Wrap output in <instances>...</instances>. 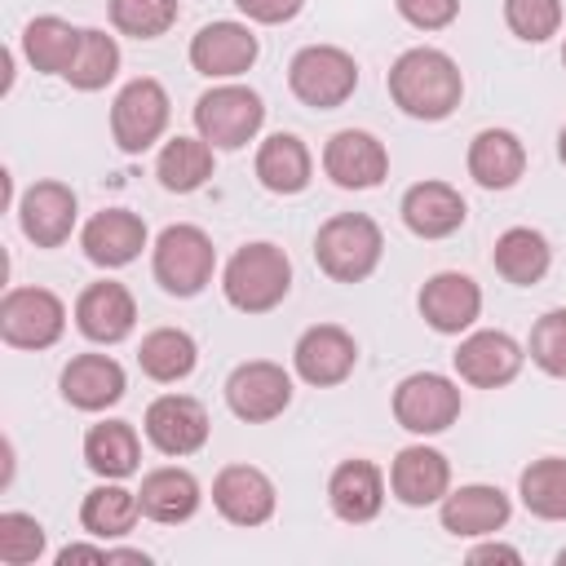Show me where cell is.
Masks as SVG:
<instances>
[{
    "label": "cell",
    "mask_w": 566,
    "mask_h": 566,
    "mask_svg": "<svg viewBox=\"0 0 566 566\" xmlns=\"http://www.w3.org/2000/svg\"><path fill=\"white\" fill-rule=\"evenodd\" d=\"M389 97L411 119H447L464 97V80L442 49L420 44L389 66Z\"/></svg>",
    "instance_id": "1"
},
{
    "label": "cell",
    "mask_w": 566,
    "mask_h": 566,
    "mask_svg": "<svg viewBox=\"0 0 566 566\" xmlns=\"http://www.w3.org/2000/svg\"><path fill=\"white\" fill-rule=\"evenodd\" d=\"M385 252V234L363 212H336L314 234V261L336 283H363Z\"/></svg>",
    "instance_id": "2"
},
{
    "label": "cell",
    "mask_w": 566,
    "mask_h": 566,
    "mask_svg": "<svg viewBox=\"0 0 566 566\" xmlns=\"http://www.w3.org/2000/svg\"><path fill=\"white\" fill-rule=\"evenodd\" d=\"M221 287H226V301L234 310L265 314V310H274L287 296V287H292V261L274 243H243L230 256V265L221 274Z\"/></svg>",
    "instance_id": "3"
},
{
    "label": "cell",
    "mask_w": 566,
    "mask_h": 566,
    "mask_svg": "<svg viewBox=\"0 0 566 566\" xmlns=\"http://www.w3.org/2000/svg\"><path fill=\"white\" fill-rule=\"evenodd\" d=\"M287 84H292L296 102H305L314 111H336L358 88V62L336 44H310L292 57Z\"/></svg>",
    "instance_id": "4"
},
{
    "label": "cell",
    "mask_w": 566,
    "mask_h": 566,
    "mask_svg": "<svg viewBox=\"0 0 566 566\" xmlns=\"http://www.w3.org/2000/svg\"><path fill=\"white\" fill-rule=\"evenodd\" d=\"M217 270V248L199 226H168L155 239V279L168 296H199Z\"/></svg>",
    "instance_id": "5"
},
{
    "label": "cell",
    "mask_w": 566,
    "mask_h": 566,
    "mask_svg": "<svg viewBox=\"0 0 566 566\" xmlns=\"http://www.w3.org/2000/svg\"><path fill=\"white\" fill-rule=\"evenodd\" d=\"M265 124V106L252 88L243 84H221V88H208L199 102H195V128L208 146L217 150H239L256 137V128Z\"/></svg>",
    "instance_id": "6"
},
{
    "label": "cell",
    "mask_w": 566,
    "mask_h": 566,
    "mask_svg": "<svg viewBox=\"0 0 566 566\" xmlns=\"http://www.w3.org/2000/svg\"><path fill=\"white\" fill-rule=\"evenodd\" d=\"M168 128V93L159 80L142 75V80H128L111 106V137L124 155H142L150 150Z\"/></svg>",
    "instance_id": "7"
},
{
    "label": "cell",
    "mask_w": 566,
    "mask_h": 566,
    "mask_svg": "<svg viewBox=\"0 0 566 566\" xmlns=\"http://www.w3.org/2000/svg\"><path fill=\"white\" fill-rule=\"evenodd\" d=\"M66 327V305L49 287H9L0 301V336L13 349H49Z\"/></svg>",
    "instance_id": "8"
},
{
    "label": "cell",
    "mask_w": 566,
    "mask_h": 566,
    "mask_svg": "<svg viewBox=\"0 0 566 566\" xmlns=\"http://www.w3.org/2000/svg\"><path fill=\"white\" fill-rule=\"evenodd\" d=\"M287 402H292V376L279 363L252 358V363H239L226 380V407L248 424H265L283 416Z\"/></svg>",
    "instance_id": "9"
},
{
    "label": "cell",
    "mask_w": 566,
    "mask_h": 566,
    "mask_svg": "<svg viewBox=\"0 0 566 566\" xmlns=\"http://www.w3.org/2000/svg\"><path fill=\"white\" fill-rule=\"evenodd\" d=\"M460 416V389L438 371H416L394 389V420L407 433H442Z\"/></svg>",
    "instance_id": "10"
},
{
    "label": "cell",
    "mask_w": 566,
    "mask_h": 566,
    "mask_svg": "<svg viewBox=\"0 0 566 566\" xmlns=\"http://www.w3.org/2000/svg\"><path fill=\"white\" fill-rule=\"evenodd\" d=\"M323 172L340 186V190H371L385 181L389 172V155L385 146L363 133V128H340L327 137L323 146Z\"/></svg>",
    "instance_id": "11"
},
{
    "label": "cell",
    "mask_w": 566,
    "mask_h": 566,
    "mask_svg": "<svg viewBox=\"0 0 566 566\" xmlns=\"http://www.w3.org/2000/svg\"><path fill=\"white\" fill-rule=\"evenodd\" d=\"M261 44L243 22H208L190 40V66L208 80H234L256 62Z\"/></svg>",
    "instance_id": "12"
},
{
    "label": "cell",
    "mask_w": 566,
    "mask_h": 566,
    "mask_svg": "<svg viewBox=\"0 0 566 566\" xmlns=\"http://www.w3.org/2000/svg\"><path fill=\"white\" fill-rule=\"evenodd\" d=\"M292 363H296V376H301V380L327 389V385H340V380L354 371L358 345H354V336H349L345 327L318 323V327L301 332V340H296V349H292Z\"/></svg>",
    "instance_id": "13"
},
{
    "label": "cell",
    "mask_w": 566,
    "mask_h": 566,
    "mask_svg": "<svg viewBox=\"0 0 566 566\" xmlns=\"http://www.w3.org/2000/svg\"><path fill=\"white\" fill-rule=\"evenodd\" d=\"M146 438L164 455H190L208 442V411L190 394H164L146 407Z\"/></svg>",
    "instance_id": "14"
},
{
    "label": "cell",
    "mask_w": 566,
    "mask_h": 566,
    "mask_svg": "<svg viewBox=\"0 0 566 566\" xmlns=\"http://www.w3.org/2000/svg\"><path fill=\"white\" fill-rule=\"evenodd\" d=\"M420 314H424V323L433 332L460 336L482 314V287L460 270H442L420 287Z\"/></svg>",
    "instance_id": "15"
},
{
    "label": "cell",
    "mask_w": 566,
    "mask_h": 566,
    "mask_svg": "<svg viewBox=\"0 0 566 566\" xmlns=\"http://www.w3.org/2000/svg\"><path fill=\"white\" fill-rule=\"evenodd\" d=\"M274 482L256 464H226L212 482V504L234 526H261L274 513Z\"/></svg>",
    "instance_id": "16"
},
{
    "label": "cell",
    "mask_w": 566,
    "mask_h": 566,
    "mask_svg": "<svg viewBox=\"0 0 566 566\" xmlns=\"http://www.w3.org/2000/svg\"><path fill=\"white\" fill-rule=\"evenodd\" d=\"M460 380L478 385V389H500L522 371V345L509 332H473L460 340V349L451 354Z\"/></svg>",
    "instance_id": "17"
},
{
    "label": "cell",
    "mask_w": 566,
    "mask_h": 566,
    "mask_svg": "<svg viewBox=\"0 0 566 566\" xmlns=\"http://www.w3.org/2000/svg\"><path fill=\"white\" fill-rule=\"evenodd\" d=\"M18 221L35 248H62L75 230V190L62 181H35L18 203Z\"/></svg>",
    "instance_id": "18"
},
{
    "label": "cell",
    "mask_w": 566,
    "mask_h": 566,
    "mask_svg": "<svg viewBox=\"0 0 566 566\" xmlns=\"http://www.w3.org/2000/svg\"><path fill=\"white\" fill-rule=\"evenodd\" d=\"M137 323V301L124 283H88L75 301V327L97 345H119Z\"/></svg>",
    "instance_id": "19"
},
{
    "label": "cell",
    "mask_w": 566,
    "mask_h": 566,
    "mask_svg": "<svg viewBox=\"0 0 566 566\" xmlns=\"http://www.w3.org/2000/svg\"><path fill=\"white\" fill-rule=\"evenodd\" d=\"M80 248H84V256H88L93 265H102V270L128 265V261H137V252L146 248V221H142L137 212H128V208H102V212L84 226Z\"/></svg>",
    "instance_id": "20"
},
{
    "label": "cell",
    "mask_w": 566,
    "mask_h": 566,
    "mask_svg": "<svg viewBox=\"0 0 566 566\" xmlns=\"http://www.w3.org/2000/svg\"><path fill=\"white\" fill-rule=\"evenodd\" d=\"M451 486V464L442 451L433 447H402L389 464V491L407 504V509H424L438 504Z\"/></svg>",
    "instance_id": "21"
},
{
    "label": "cell",
    "mask_w": 566,
    "mask_h": 566,
    "mask_svg": "<svg viewBox=\"0 0 566 566\" xmlns=\"http://www.w3.org/2000/svg\"><path fill=\"white\" fill-rule=\"evenodd\" d=\"M464 217H469V208H464L460 190L447 181H416L402 195V226L420 239H447L464 226Z\"/></svg>",
    "instance_id": "22"
},
{
    "label": "cell",
    "mask_w": 566,
    "mask_h": 566,
    "mask_svg": "<svg viewBox=\"0 0 566 566\" xmlns=\"http://www.w3.org/2000/svg\"><path fill=\"white\" fill-rule=\"evenodd\" d=\"M509 513H513L509 495L500 486H486V482H473V486L442 495V531H451L460 539L495 535L509 522Z\"/></svg>",
    "instance_id": "23"
},
{
    "label": "cell",
    "mask_w": 566,
    "mask_h": 566,
    "mask_svg": "<svg viewBox=\"0 0 566 566\" xmlns=\"http://www.w3.org/2000/svg\"><path fill=\"white\" fill-rule=\"evenodd\" d=\"M62 398L80 411H102L124 398V367L106 354H75L62 367Z\"/></svg>",
    "instance_id": "24"
},
{
    "label": "cell",
    "mask_w": 566,
    "mask_h": 566,
    "mask_svg": "<svg viewBox=\"0 0 566 566\" xmlns=\"http://www.w3.org/2000/svg\"><path fill=\"white\" fill-rule=\"evenodd\" d=\"M327 504L340 522H371L385 504V478L371 460H345L336 464L332 482H327Z\"/></svg>",
    "instance_id": "25"
},
{
    "label": "cell",
    "mask_w": 566,
    "mask_h": 566,
    "mask_svg": "<svg viewBox=\"0 0 566 566\" xmlns=\"http://www.w3.org/2000/svg\"><path fill=\"white\" fill-rule=\"evenodd\" d=\"M526 172V146L509 128H482L469 142V177L486 190H509Z\"/></svg>",
    "instance_id": "26"
},
{
    "label": "cell",
    "mask_w": 566,
    "mask_h": 566,
    "mask_svg": "<svg viewBox=\"0 0 566 566\" xmlns=\"http://www.w3.org/2000/svg\"><path fill=\"white\" fill-rule=\"evenodd\" d=\"M142 517L150 522H164V526H177L186 517H195L199 509V482L190 469H177V464H164V469H150L142 478Z\"/></svg>",
    "instance_id": "27"
},
{
    "label": "cell",
    "mask_w": 566,
    "mask_h": 566,
    "mask_svg": "<svg viewBox=\"0 0 566 566\" xmlns=\"http://www.w3.org/2000/svg\"><path fill=\"white\" fill-rule=\"evenodd\" d=\"M80 40H84L80 27H71L57 13H40L22 31V53H27V62L40 75H66L71 62H75V53H80Z\"/></svg>",
    "instance_id": "28"
},
{
    "label": "cell",
    "mask_w": 566,
    "mask_h": 566,
    "mask_svg": "<svg viewBox=\"0 0 566 566\" xmlns=\"http://www.w3.org/2000/svg\"><path fill=\"white\" fill-rule=\"evenodd\" d=\"M310 172H314V159L305 150V142L296 133H274L261 142L256 150V181L274 195H296L310 186Z\"/></svg>",
    "instance_id": "29"
},
{
    "label": "cell",
    "mask_w": 566,
    "mask_h": 566,
    "mask_svg": "<svg viewBox=\"0 0 566 566\" xmlns=\"http://www.w3.org/2000/svg\"><path fill=\"white\" fill-rule=\"evenodd\" d=\"M137 460H142V442L128 420H102L84 433V464L97 478H111V482L128 478L137 473Z\"/></svg>",
    "instance_id": "30"
},
{
    "label": "cell",
    "mask_w": 566,
    "mask_h": 566,
    "mask_svg": "<svg viewBox=\"0 0 566 566\" xmlns=\"http://www.w3.org/2000/svg\"><path fill=\"white\" fill-rule=\"evenodd\" d=\"M491 261H495V270H500L509 283L531 287V283H539V279L548 274L553 252H548V239H544L539 230H531V226H513V230H504V234L495 239Z\"/></svg>",
    "instance_id": "31"
},
{
    "label": "cell",
    "mask_w": 566,
    "mask_h": 566,
    "mask_svg": "<svg viewBox=\"0 0 566 566\" xmlns=\"http://www.w3.org/2000/svg\"><path fill=\"white\" fill-rule=\"evenodd\" d=\"M195 358H199V349H195L190 332H181V327H155V332L142 336V349H137L142 371L159 385H172V380L190 376Z\"/></svg>",
    "instance_id": "32"
},
{
    "label": "cell",
    "mask_w": 566,
    "mask_h": 566,
    "mask_svg": "<svg viewBox=\"0 0 566 566\" xmlns=\"http://www.w3.org/2000/svg\"><path fill=\"white\" fill-rule=\"evenodd\" d=\"M155 177H159L164 190H177V195L199 190V186L212 177V146H208L203 137H172V142L159 150Z\"/></svg>",
    "instance_id": "33"
},
{
    "label": "cell",
    "mask_w": 566,
    "mask_h": 566,
    "mask_svg": "<svg viewBox=\"0 0 566 566\" xmlns=\"http://www.w3.org/2000/svg\"><path fill=\"white\" fill-rule=\"evenodd\" d=\"M137 517H142V500H137V491H124V486H97L80 504V526L97 539L128 535Z\"/></svg>",
    "instance_id": "34"
},
{
    "label": "cell",
    "mask_w": 566,
    "mask_h": 566,
    "mask_svg": "<svg viewBox=\"0 0 566 566\" xmlns=\"http://www.w3.org/2000/svg\"><path fill=\"white\" fill-rule=\"evenodd\" d=\"M522 504L544 517V522H566V460L562 455H544L531 469H522Z\"/></svg>",
    "instance_id": "35"
},
{
    "label": "cell",
    "mask_w": 566,
    "mask_h": 566,
    "mask_svg": "<svg viewBox=\"0 0 566 566\" xmlns=\"http://www.w3.org/2000/svg\"><path fill=\"white\" fill-rule=\"evenodd\" d=\"M115 71H119V44H115L106 31H97V27H84L80 53H75V62H71V71H66L71 88H80V93L106 88V84L115 80Z\"/></svg>",
    "instance_id": "36"
},
{
    "label": "cell",
    "mask_w": 566,
    "mask_h": 566,
    "mask_svg": "<svg viewBox=\"0 0 566 566\" xmlns=\"http://www.w3.org/2000/svg\"><path fill=\"white\" fill-rule=\"evenodd\" d=\"M111 22L133 40H155L177 22V0H111Z\"/></svg>",
    "instance_id": "37"
},
{
    "label": "cell",
    "mask_w": 566,
    "mask_h": 566,
    "mask_svg": "<svg viewBox=\"0 0 566 566\" xmlns=\"http://www.w3.org/2000/svg\"><path fill=\"white\" fill-rule=\"evenodd\" d=\"M504 22L517 40L539 44L562 27V0H504Z\"/></svg>",
    "instance_id": "38"
},
{
    "label": "cell",
    "mask_w": 566,
    "mask_h": 566,
    "mask_svg": "<svg viewBox=\"0 0 566 566\" xmlns=\"http://www.w3.org/2000/svg\"><path fill=\"white\" fill-rule=\"evenodd\" d=\"M44 553V526L31 513H0V562L31 566Z\"/></svg>",
    "instance_id": "39"
},
{
    "label": "cell",
    "mask_w": 566,
    "mask_h": 566,
    "mask_svg": "<svg viewBox=\"0 0 566 566\" xmlns=\"http://www.w3.org/2000/svg\"><path fill=\"white\" fill-rule=\"evenodd\" d=\"M531 363L548 376H566V310H548L531 327Z\"/></svg>",
    "instance_id": "40"
},
{
    "label": "cell",
    "mask_w": 566,
    "mask_h": 566,
    "mask_svg": "<svg viewBox=\"0 0 566 566\" xmlns=\"http://www.w3.org/2000/svg\"><path fill=\"white\" fill-rule=\"evenodd\" d=\"M398 13L420 31H442L455 22L460 0H398Z\"/></svg>",
    "instance_id": "41"
},
{
    "label": "cell",
    "mask_w": 566,
    "mask_h": 566,
    "mask_svg": "<svg viewBox=\"0 0 566 566\" xmlns=\"http://www.w3.org/2000/svg\"><path fill=\"white\" fill-rule=\"evenodd\" d=\"M234 4H239V13H248L252 22H265V27H274V22H287V18H296L305 0H234Z\"/></svg>",
    "instance_id": "42"
},
{
    "label": "cell",
    "mask_w": 566,
    "mask_h": 566,
    "mask_svg": "<svg viewBox=\"0 0 566 566\" xmlns=\"http://www.w3.org/2000/svg\"><path fill=\"white\" fill-rule=\"evenodd\" d=\"M111 548H97V544H66L57 553V566H71V562H106Z\"/></svg>",
    "instance_id": "43"
},
{
    "label": "cell",
    "mask_w": 566,
    "mask_h": 566,
    "mask_svg": "<svg viewBox=\"0 0 566 566\" xmlns=\"http://www.w3.org/2000/svg\"><path fill=\"white\" fill-rule=\"evenodd\" d=\"M469 562H522V553L517 548H509V544H478V548H469Z\"/></svg>",
    "instance_id": "44"
},
{
    "label": "cell",
    "mask_w": 566,
    "mask_h": 566,
    "mask_svg": "<svg viewBox=\"0 0 566 566\" xmlns=\"http://www.w3.org/2000/svg\"><path fill=\"white\" fill-rule=\"evenodd\" d=\"M557 155H562V164H566V124H562V137H557Z\"/></svg>",
    "instance_id": "45"
},
{
    "label": "cell",
    "mask_w": 566,
    "mask_h": 566,
    "mask_svg": "<svg viewBox=\"0 0 566 566\" xmlns=\"http://www.w3.org/2000/svg\"><path fill=\"white\" fill-rule=\"evenodd\" d=\"M557 562H566V548H562V553H557Z\"/></svg>",
    "instance_id": "46"
},
{
    "label": "cell",
    "mask_w": 566,
    "mask_h": 566,
    "mask_svg": "<svg viewBox=\"0 0 566 566\" xmlns=\"http://www.w3.org/2000/svg\"><path fill=\"white\" fill-rule=\"evenodd\" d=\"M562 66H566V44H562Z\"/></svg>",
    "instance_id": "47"
}]
</instances>
